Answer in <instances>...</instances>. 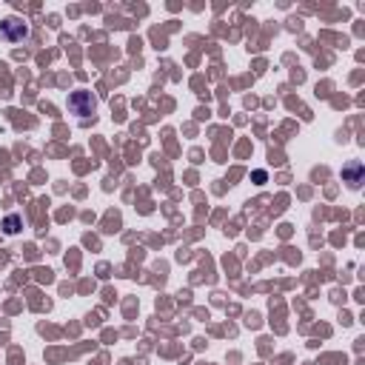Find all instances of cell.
I'll return each mask as SVG.
<instances>
[{
    "mask_svg": "<svg viewBox=\"0 0 365 365\" xmlns=\"http://www.w3.org/2000/svg\"><path fill=\"white\" fill-rule=\"evenodd\" d=\"M17 225H21V217L9 214V217H6V232H9V234H14V232H17Z\"/></svg>",
    "mask_w": 365,
    "mask_h": 365,
    "instance_id": "cell-3",
    "label": "cell"
},
{
    "mask_svg": "<svg viewBox=\"0 0 365 365\" xmlns=\"http://www.w3.org/2000/svg\"><path fill=\"white\" fill-rule=\"evenodd\" d=\"M0 34H3L9 43H23L29 37V26L21 21V17H6V21L0 23Z\"/></svg>",
    "mask_w": 365,
    "mask_h": 365,
    "instance_id": "cell-2",
    "label": "cell"
},
{
    "mask_svg": "<svg viewBox=\"0 0 365 365\" xmlns=\"http://www.w3.org/2000/svg\"><path fill=\"white\" fill-rule=\"evenodd\" d=\"M360 171H362V168H360V166H351V168H349V171H345V175H349V177H351V186H354V188H357V186H360Z\"/></svg>",
    "mask_w": 365,
    "mask_h": 365,
    "instance_id": "cell-4",
    "label": "cell"
},
{
    "mask_svg": "<svg viewBox=\"0 0 365 365\" xmlns=\"http://www.w3.org/2000/svg\"><path fill=\"white\" fill-rule=\"evenodd\" d=\"M69 109L80 118H89V114L98 111V100L91 98V91H71L69 94Z\"/></svg>",
    "mask_w": 365,
    "mask_h": 365,
    "instance_id": "cell-1",
    "label": "cell"
}]
</instances>
